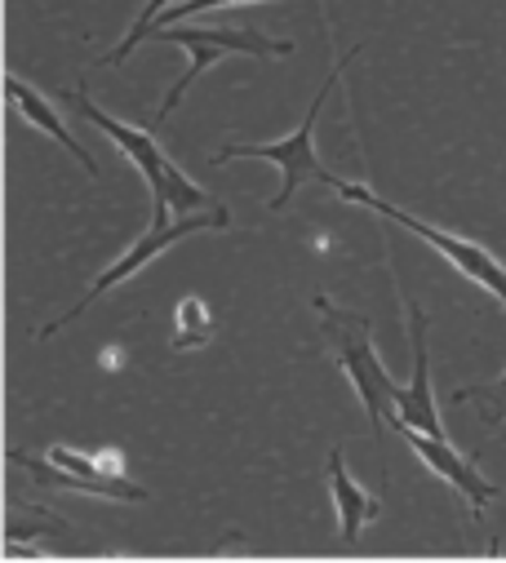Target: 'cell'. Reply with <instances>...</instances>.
<instances>
[{
    "mask_svg": "<svg viewBox=\"0 0 506 563\" xmlns=\"http://www.w3.org/2000/svg\"><path fill=\"white\" fill-rule=\"evenodd\" d=\"M10 462L23 466L36 484L58 488V493H85V497H107V501H147V488L124 479L120 453H80V449L54 444L45 457L10 453Z\"/></svg>",
    "mask_w": 506,
    "mask_h": 563,
    "instance_id": "obj_5",
    "label": "cell"
},
{
    "mask_svg": "<svg viewBox=\"0 0 506 563\" xmlns=\"http://www.w3.org/2000/svg\"><path fill=\"white\" fill-rule=\"evenodd\" d=\"M329 493H333V510H338V537L342 541H355L364 523H373L377 515H383V506H377V497H369L342 466V453L333 449L329 453Z\"/></svg>",
    "mask_w": 506,
    "mask_h": 563,
    "instance_id": "obj_11",
    "label": "cell"
},
{
    "mask_svg": "<svg viewBox=\"0 0 506 563\" xmlns=\"http://www.w3.org/2000/svg\"><path fill=\"white\" fill-rule=\"evenodd\" d=\"M333 191L342 196V200H351V205H364V209H373L377 218H387V222H400L405 231H414L418 240H427L440 257H449V266L453 271H462L466 279H475L480 289H488L502 307H506V266L484 249V244H475V240H462V235H453V231H444V227H431V222H422V218H414V213H405V209H396L392 200H383V196H373L369 187H355V183H342V178H333Z\"/></svg>",
    "mask_w": 506,
    "mask_h": 563,
    "instance_id": "obj_4",
    "label": "cell"
},
{
    "mask_svg": "<svg viewBox=\"0 0 506 563\" xmlns=\"http://www.w3.org/2000/svg\"><path fill=\"white\" fill-rule=\"evenodd\" d=\"M409 311V342H414V382L400 386V399H396V421L392 427H418L427 435H444V421H440V408H436V395H431V364H427V316L418 302H405ZM449 440V435H444Z\"/></svg>",
    "mask_w": 506,
    "mask_h": 563,
    "instance_id": "obj_9",
    "label": "cell"
},
{
    "mask_svg": "<svg viewBox=\"0 0 506 563\" xmlns=\"http://www.w3.org/2000/svg\"><path fill=\"white\" fill-rule=\"evenodd\" d=\"M6 93H10V107H14V111L28 120V124H36L41 133H50L63 152H72V156L85 165V174H89V178H98V161H94V156H89V152L76 143L72 129L63 124V115H58V111H54V107H50V102H45V98H41V93L28 85V80H23V76H10V80H6Z\"/></svg>",
    "mask_w": 506,
    "mask_h": 563,
    "instance_id": "obj_10",
    "label": "cell"
},
{
    "mask_svg": "<svg viewBox=\"0 0 506 563\" xmlns=\"http://www.w3.org/2000/svg\"><path fill=\"white\" fill-rule=\"evenodd\" d=\"M231 5H258V0H178V5H169L156 23H152V32L156 27H174L178 19H191V14H205V10H231ZM147 32V36H152Z\"/></svg>",
    "mask_w": 506,
    "mask_h": 563,
    "instance_id": "obj_14",
    "label": "cell"
},
{
    "mask_svg": "<svg viewBox=\"0 0 506 563\" xmlns=\"http://www.w3.org/2000/svg\"><path fill=\"white\" fill-rule=\"evenodd\" d=\"M360 54V45L324 76V85H320V93L311 98V107H307V115H302V124L289 133V137H280V143H227V147H218L213 152V165H231V161H240V156H249V161H272L276 169H280V191L267 200V209H285L289 200H294V191L302 187V183H324V187H333V178L338 174H329L324 165H320V156H316V120H320V107H324V98L338 89V80H342V67L351 63Z\"/></svg>",
    "mask_w": 506,
    "mask_h": 563,
    "instance_id": "obj_3",
    "label": "cell"
},
{
    "mask_svg": "<svg viewBox=\"0 0 506 563\" xmlns=\"http://www.w3.org/2000/svg\"><path fill=\"white\" fill-rule=\"evenodd\" d=\"M147 41L183 45V49L191 54L187 76L165 93L156 120H165V115L183 102V93L200 80V71H209V67H213L218 58H227V54H249V58H289V54H294L289 41H272V36H263V32H253V27H187V23H174V27H156Z\"/></svg>",
    "mask_w": 506,
    "mask_h": 563,
    "instance_id": "obj_6",
    "label": "cell"
},
{
    "mask_svg": "<svg viewBox=\"0 0 506 563\" xmlns=\"http://www.w3.org/2000/svg\"><path fill=\"white\" fill-rule=\"evenodd\" d=\"M169 5H174V0H147V5H143V14H139V23L130 27V36H124V41H120V45H116V49L102 58V67H116V63H124V58H130V54H134V49L147 41L152 23H156V19H161Z\"/></svg>",
    "mask_w": 506,
    "mask_h": 563,
    "instance_id": "obj_13",
    "label": "cell"
},
{
    "mask_svg": "<svg viewBox=\"0 0 506 563\" xmlns=\"http://www.w3.org/2000/svg\"><path fill=\"white\" fill-rule=\"evenodd\" d=\"M466 399H484V404H493L497 412L506 408V373L497 377V382H484V386H458L453 390V404H466ZM493 417V412H488Z\"/></svg>",
    "mask_w": 506,
    "mask_h": 563,
    "instance_id": "obj_15",
    "label": "cell"
},
{
    "mask_svg": "<svg viewBox=\"0 0 506 563\" xmlns=\"http://www.w3.org/2000/svg\"><path fill=\"white\" fill-rule=\"evenodd\" d=\"M400 435H405V444L422 457V466L427 471H436L449 488H458L462 497H466V506H471V515L480 519L484 515V506L497 497V484H488L484 475H480V466L471 462V457H462L444 435H427V431H418V427H396Z\"/></svg>",
    "mask_w": 506,
    "mask_h": 563,
    "instance_id": "obj_8",
    "label": "cell"
},
{
    "mask_svg": "<svg viewBox=\"0 0 506 563\" xmlns=\"http://www.w3.org/2000/svg\"><path fill=\"white\" fill-rule=\"evenodd\" d=\"M209 338H213V320H209L205 302H200V298H187V302L178 307L174 351H191V346H200V342H209Z\"/></svg>",
    "mask_w": 506,
    "mask_h": 563,
    "instance_id": "obj_12",
    "label": "cell"
},
{
    "mask_svg": "<svg viewBox=\"0 0 506 563\" xmlns=\"http://www.w3.org/2000/svg\"><path fill=\"white\" fill-rule=\"evenodd\" d=\"M209 227H213V231L231 227V213H227V209L218 205V209L183 213V218H169V222H152V227H147V235H143V240H139V244L130 249V253H124V257H116V262H111V266H107V271H102V275L94 279V285H89V294H85V298H80V302H76V307L67 311V316H58V320H50V324L41 329V338H54V333H58L63 324H72L76 316H85V311H89V307H94V302H98V298H102L107 289L124 285V279H130V275H134L139 266H147L152 257H161V253H165V249H174L178 240H187V235H196V231H209Z\"/></svg>",
    "mask_w": 506,
    "mask_h": 563,
    "instance_id": "obj_7",
    "label": "cell"
},
{
    "mask_svg": "<svg viewBox=\"0 0 506 563\" xmlns=\"http://www.w3.org/2000/svg\"><path fill=\"white\" fill-rule=\"evenodd\" d=\"M67 102L94 124V129H102L111 143L124 152V161H130L143 178H147V191H152V222H169V218H183V213H200V209H218V200L209 196V191H200L165 152H161V143L147 133V129H139V124H124V120H116V115H107L102 107H94L89 102V93L85 89H76V93H67Z\"/></svg>",
    "mask_w": 506,
    "mask_h": 563,
    "instance_id": "obj_1",
    "label": "cell"
},
{
    "mask_svg": "<svg viewBox=\"0 0 506 563\" xmlns=\"http://www.w3.org/2000/svg\"><path fill=\"white\" fill-rule=\"evenodd\" d=\"M316 316H320V329H324V342L338 360V368L346 373V382L355 386L364 412H369V427H373V440H383L387 421L396 417V399H400V386L396 377L387 373V364L377 360L373 351V333H369V320L364 316H351L342 307H333L329 298H316L311 302Z\"/></svg>",
    "mask_w": 506,
    "mask_h": 563,
    "instance_id": "obj_2",
    "label": "cell"
},
{
    "mask_svg": "<svg viewBox=\"0 0 506 563\" xmlns=\"http://www.w3.org/2000/svg\"><path fill=\"white\" fill-rule=\"evenodd\" d=\"M488 421H506V408H502V412H493V417H488Z\"/></svg>",
    "mask_w": 506,
    "mask_h": 563,
    "instance_id": "obj_16",
    "label": "cell"
}]
</instances>
